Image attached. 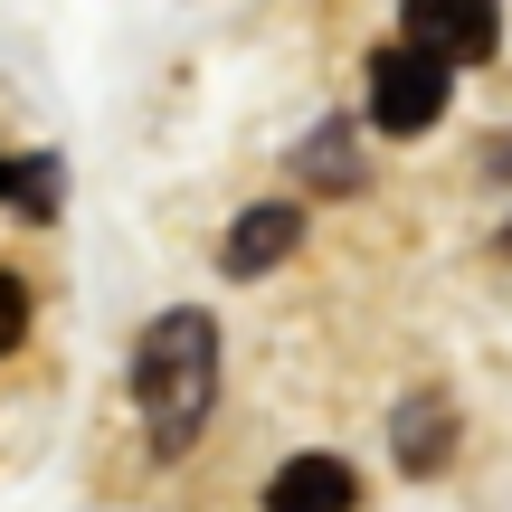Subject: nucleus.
Here are the masks:
<instances>
[{
	"label": "nucleus",
	"mask_w": 512,
	"mask_h": 512,
	"mask_svg": "<svg viewBox=\"0 0 512 512\" xmlns=\"http://www.w3.org/2000/svg\"><path fill=\"white\" fill-rule=\"evenodd\" d=\"M133 399H143L152 446H190V427L219 399V332H209V313H162V323L143 332V351H133Z\"/></svg>",
	"instance_id": "1"
},
{
	"label": "nucleus",
	"mask_w": 512,
	"mask_h": 512,
	"mask_svg": "<svg viewBox=\"0 0 512 512\" xmlns=\"http://www.w3.org/2000/svg\"><path fill=\"white\" fill-rule=\"evenodd\" d=\"M437 114H446V57L389 48L380 67H370V124L380 133H427Z\"/></svg>",
	"instance_id": "2"
},
{
	"label": "nucleus",
	"mask_w": 512,
	"mask_h": 512,
	"mask_svg": "<svg viewBox=\"0 0 512 512\" xmlns=\"http://www.w3.org/2000/svg\"><path fill=\"white\" fill-rule=\"evenodd\" d=\"M503 38V10L494 0H408V48H427V57H484Z\"/></svg>",
	"instance_id": "3"
},
{
	"label": "nucleus",
	"mask_w": 512,
	"mask_h": 512,
	"mask_svg": "<svg viewBox=\"0 0 512 512\" xmlns=\"http://www.w3.org/2000/svg\"><path fill=\"white\" fill-rule=\"evenodd\" d=\"M351 503H361V484H351L342 456H294L266 484V512H351Z\"/></svg>",
	"instance_id": "4"
},
{
	"label": "nucleus",
	"mask_w": 512,
	"mask_h": 512,
	"mask_svg": "<svg viewBox=\"0 0 512 512\" xmlns=\"http://www.w3.org/2000/svg\"><path fill=\"white\" fill-rule=\"evenodd\" d=\"M294 238H304V219H294V209H247V219L228 228L219 266H228V275H266V266H275V256H285Z\"/></svg>",
	"instance_id": "5"
},
{
	"label": "nucleus",
	"mask_w": 512,
	"mask_h": 512,
	"mask_svg": "<svg viewBox=\"0 0 512 512\" xmlns=\"http://www.w3.org/2000/svg\"><path fill=\"white\" fill-rule=\"evenodd\" d=\"M389 437H399V456H408V465L427 475V465L446 456V408H437V399H418V408H408L399 427H389Z\"/></svg>",
	"instance_id": "6"
},
{
	"label": "nucleus",
	"mask_w": 512,
	"mask_h": 512,
	"mask_svg": "<svg viewBox=\"0 0 512 512\" xmlns=\"http://www.w3.org/2000/svg\"><path fill=\"white\" fill-rule=\"evenodd\" d=\"M304 171H313V181H332V190H351V152H342V133H313V152H304Z\"/></svg>",
	"instance_id": "7"
},
{
	"label": "nucleus",
	"mask_w": 512,
	"mask_h": 512,
	"mask_svg": "<svg viewBox=\"0 0 512 512\" xmlns=\"http://www.w3.org/2000/svg\"><path fill=\"white\" fill-rule=\"evenodd\" d=\"M19 332H29V285L0 275V351H19Z\"/></svg>",
	"instance_id": "8"
},
{
	"label": "nucleus",
	"mask_w": 512,
	"mask_h": 512,
	"mask_svg": "<svg viewBox=\"0 0 512 512\" xmlns=\"http://www.w3.org/2000/svg\"><path fill=\"white\" fill-rule=\"evenodd\" d=\"M0 200H19V171H10V162H0Z\"/></svg>",
	"instance_id": "9"
}]
</instances>
